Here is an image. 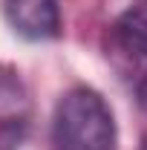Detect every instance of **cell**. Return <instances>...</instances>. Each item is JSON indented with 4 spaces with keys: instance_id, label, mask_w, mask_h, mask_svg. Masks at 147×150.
Instances as JSON below:
<instances>
[{
    "instance_id": "8992f818",
    "label": "cell",
    "mask_w": 147,
    "mask_h": 150,
    "mask_svg": "<svg viewBox=\"0 0 147 150\" xmlns=\"http://www.w3.org/2000/svg\"><path fill=\"white\" fill-rule=\"evenodd\" d=\"M141 150H147V136H144V142H141Z\"/></svg>"
},
{
    "instance_id": "3957f363",
    "label": "cell",
    "mask_w": 147,
    "mask_h": 150,
    "mask_svg": "<svg viewBox=\"0 0 147 150\" xmlns=\"http://www.w3.org/2000/svg\"><path fill=\"white\" fill-rule=\"evenodd\" d=\"M115 43L133 58H147V0L133 3L115 20Z\"/></svg>"
},
{
    "instance_id": "7a4b0ae2",
    "label": "cell",
    "mask_w": 147,
    "mask_h": 150,
    "mask_svg": "<svg viewBox=\"0 0 147 150\" xmlns=\"http://www.w3.org/2000/svg\"><path fill=\"white\" fill-rule=\"evenodd\" d=\"M3 12L9 26L20 38L49 40L61 32V15L55 0H6Z\"/></svg>"
},
{
    "instance_id": "277c9868",
    "label": "cell",
    "mask_w": 147,
    "mask_h": 150,
    "mask_svg": "<svg viewBox=\"0 0 147 150\" xmlns=\"http://www.w3.org/2000/svg\"><path fill=\"white\" fill-rule=\"evenodd\" d=\"M29 121L23 115H3L0 118V150H18L26 142Z\"/></svg>"
},
{
    "instance_id": "5b68a950",
    "label": "cell",
    "mask_w": 147,
    "mask_h": 150,
    "mask_svg": "<svg viewBox=\"0 0 147 150\" xmlns=\"http://www.w3.org/2000/svg\"><path fill=\"white\" fill-rule=\"evenodd\" d=\"M20 101H23V87H20L18 75L12 69H0V112L15 110Z\"/></svg>"
},
{
    "instance_id": "6da1fadb",
    "label": "cell",
    "mask_w": 147,
    "mask_h": 150,
    "mask_svg": "<svg viewBox=\"0 0 147 150\" xmlns=\"http://www.w3.org/2000/svg\"><path fill=\"white\" fill-rule=\"evenodd\" d=\"M55 150H115V118L90 87H72L61 95L52 115Z\"/></svg>"
}]
</instances>
